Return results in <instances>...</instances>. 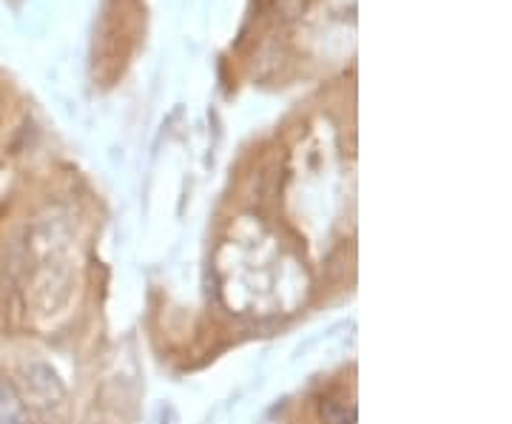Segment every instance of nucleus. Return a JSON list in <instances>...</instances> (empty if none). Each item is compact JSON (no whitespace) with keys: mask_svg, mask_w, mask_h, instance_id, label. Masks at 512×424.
<instances>
[{"mask_svg":"<svg viewBox=\"0 0 512 424\" xmlns=\"http://www.w3.org/2000/svg\"><path fill=\"white\" fill-rule=\"evenodd\" d=\"M0 424H29L18 393L9 385H0Z\"/></svg>","mask_w":512,"mask_h":424,"instance_id":"f257e3e1","label":"nucleus"}]
</instances>
